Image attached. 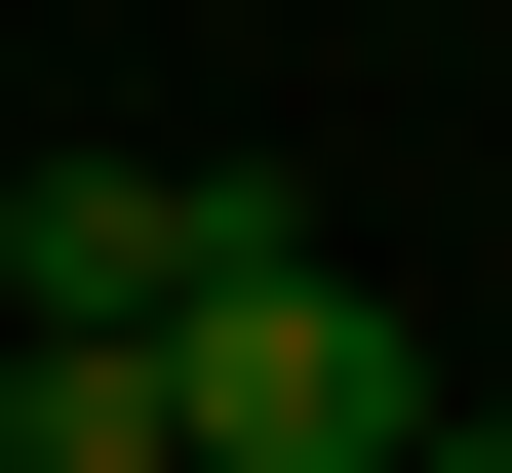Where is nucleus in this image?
Segmentation results:
<instances>
[{"label": "nucleus", "mask_w": 512, "mask_h": 473, "mask_svg": "<svg viewBox=\"0 0 512 473\" xmlns=\"http://www.w3.org/2000/svg\"><path fill=\"white\" fill-rule=\"evenodd\" d=\"M158 276H197V158H40L0 198V355H158Z\"/></svg>", "instance_id": "f03ea898"}, {"label": "nucleus", "mask_w": 512, "mask_h": 473, "mask_svg": "<svg viewBox=\"0 0 512 473\" xmlns=\"http://www.w3.org/2000/svg\"><path fill=\"white\" fill-rule=\"evenodd\" d=\"M0 473H158V355H0Z\"/></svg>", "instance_id": "7ed1b4c3"}, {"label": "nucleus", "mask_w": 512, "mask_h": 473, "mask_svg": "<svg viewBox=\"0 0 512 473\" xmlns=\"http://www.w3.org/2000/svg\"><path fill=\"white\" fill-rule=\"evenodd\" d=\"M394 434H434L394 276H316L276 198H197V276H158V473H394Z\"/></svg>", "instance_id": "f257e3e1"}]
</instances>
